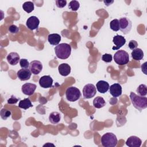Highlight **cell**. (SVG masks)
I'll return each mask as SVG.
<instances>
[{"label": "cell", "mask_w": 147, "mask_h": 147, "mask_svg": "<svg viewBox=\"0 0 147 147\" xmlns=\"http://www.w3.org/2000/svg\"><path fill=\"white\" fill-rule=\"evenodd\" d=\"M119 29L124 34H128L132 27L131 21L126 17H122L119 20Z\"/></svg>", "instance_id": "cell-6"}, {"label": "cell", "mask_w": 147, "mask_h": 147, "mask_svg": "<svg viewBox=\"0 0 147 147\" xmlns=\"http://www.w3.org/2000/svg\"><path fill=\"white\" fill-rule=\"evenodd\" d=\"M80 7L79 2L77 1H71L68 5V7L72 11H76Z\"/></svg>", "instance_id": "cell-27"}, {"label": "cell", "mask_w": 147, "mask_h": 147, "mask_svg": "<svg viewBox=\"0 0 147 147\" xmlns=\"http://www.w3.org/2000/svg\"><path fill=\"white\" fill-rule=\"evenodd\" d=\"M137 46H138V43L135 40H131V41H130L129 42V44H128V47L131 50H133V49L137 48Z\"/></svg>", "instance_id": "cell-33"}, {"label": "cell", "mask_w": 147, "mask_h": 147, "mask_svg": "<svg viewBox=\"0 0 147 147\" xmlns=\"http://www.w3.org/2000/svg\"><path fill=\"white\" fill-rule=\"evenodd\" d=\"M53 79L49 75H44L39 79L40 86L44 88H48L52 87Z\"/></svg>", "instance_id": "cell-9"}, {"label": "cell", "mask_w": 147, "mask_h": 147, "mask_svg": "<svg viewBox=\"0 0 147 147\" xmlns=\"http://www.w3.org/2000/svg\"><path fill=\"white\" fill-rule=\"evenodd\" d=\"M137 92L141 96H145L147 94V87L145 84H141L137 88Z\"/></svg>", "instance_id": "cell-25"}, {"label": "cell", "mask_w": 147, "mask_h": 147, "mask_svg": "<svg viewBox=\"0 0 147 147\" xmlns=\"http://www.w3.org/2000/svg\"><path fill=\"white\" fill-rule=\"evenodd\" d=\"M130 98L133 106L141 111L147 107V98L145 96H141L133 92H130Z\"/></svg>", "instance_id": "cell-1"}, {"label": "cell", "mask_w": 147, "mask_h": 147, "mask_svg": "<svg viewBox=\"0 0 147 147\" xmlns=\"http://www.w3.org/2000/svg\"><path fill=\"white\" fill-rule=\"evenodd\" d=\"M110 28L111 30L115 32H117L119 30V22L118 19H114L112 20L110 23Z\"/></svg>", "instance_id": "cell-26"}, {"label": "cell", "mask_w": 147, "mask_h": 147, "mask_svg": "<svg viewBox=\"0 0 147 147\" xmlns=\"http://www.w3.org/2000/svg\"><path fill=\"white\" fill-rule=\"evenodd\" d=\"M131 55L134 60L140 61L144 57V52L141 49L136 48L133 50L131 53Z\"/></svg>", "instance_id": "cell-20"}, {"label": "cell", "mask_w": 147, "mask_h": 147, "mask_svg": "<svg viewBox=\"0 0 147 147\" xmlns=\"http://www.w3.org/2000/svg\"><path fill=\"white\" fill-rule=\"evenodd\" d=\"M0 115H1V117L2 119L6 120L9 117H10L11 112H10V111L8 110L7 109H2L1 110V112H0Z\"/></svg>", "instance_id": "cell-28"}, {"label": "cell", "mask_w": 147, "mask_h": 147, "mask_svg": "<svg viewBox=\"0 0 147 147\" xmlns=\"http://www.w3.org/2000/svg\"><path fill=\"white\" fill-rule=\"evenodd\" d=\"M112 56L110 54H108V53H105L104 55H102V60L106 62V63H110L112 61Z\"/></svg>", "instance_id": "cell-31"}, {"label": "cell", "mask_w": 147, "mask_h": 147, "mask_svg": "<svg viewBox=\"0 0 147 147\" xmlns=\"http://www.w3.org/2000/svg\"><path fill=\"white\" fill-rule=\"evenodd\" d=\"M93 105L96 109H100L106 105V102L101 96H96L93 100Z\"/></svg>", "instance_id": "cell-22"}, {"label": "cell", "mask_w": 147, "mask_h": 147, "mask_svg": "<svg viewBox=\"0 0 147 147\" xmlns=\"http://www.w3.org/2000/svg\"><path fill=\"white\" fill-rule=\"evenodd\" d=\"M48 41L52 45H57L61 41V36L57 33L50 34L48 36Z\"/></svg>", "instance_id": "cell-19"}, {"label": "cell", "mask_w": 147, "mask_h": 147, "mask_svg": "<svg viewBox=\"0 0 147 147\" xmlns=\"http://www.w3.org/2000/svg\"><path fill=\"white\" fill-rule=\"evenodd\" d=\"M110 94L114 98H117L122 94V87L119 83H114L109 87Z\"/></svg>", "instance_id": "cell-15"}, {"label": "cell", "mask_w": 147, "mask_h": 147, "mask_svg": "<svg viewBox=\"0 0 147 147\" xmlns=\"http://www.w3.org/2000/svg\"><path fill=\"white\" fill-rule=\"evenodd\" d=\"M61 119L60 114L58 112L54 111L51 113L49 116V121L52 124H57L58 123Z\"/></svg>", "instance_id": "cell-21"}, {"label": "cell", "mask_w": 147, "mask_h": 147, "mask_svg": "<svg viewBox=\"0 0 147 147\" xmlns=\"http://www.w3.org/2000/svg\"><path fill=\"white\" fill-rule=\"evenodd\" d=\"M59 74L63 76H67L71 72V67L67 63H62L58 67Z\"/></svg>", "instance_id": "cell-18"}, {"label": "cell", "mask_w": 147, "mask_h": 147, "mask_svg": "<svg viewBox=\"0 0 147 147\" xmlns=\"http://www.w3.org/2000/svg\"><path fill=\"white\" fill-rule=\"evenodd\" d=\"M32 106L33 105L29 98H25L23 100H21L18 104V107L20 108L24 109L25 110H26Z\"/></svg>", "instance_id": "cell-23"}, {"label": "cell", "mask_w": 147, "mask_h": 147, "mask_svg": "<svg viewBox=\"0 0 147 147\" xmlns=\"http://www.w3.org/2000/svg\"><path fill=\"white\" fill-rule=\"evenodd\" d=\"M114 61L118 65H123L129 61V56L127 52L124 50H119L115 53L114 55Z\"/></svg>", "instance_id": "cell-4"}, {"label": "cell", "mask_w": 147, "mask_h": 147, "mask_svg": "<svg viewBox=\"0 0 147 147\" xmlns=\"http://www.w3.org/2000/svg\"><path fill=\"white\" fill-rule=\"evenodd\" d=\"M36 87H37V86L35 84L27 83L22 85L21 90H22V92L25 95L30 96L34 94L36 89Z\"/></svg>", "instance_id": "cell-11"}, {"label": "cell", "mask_w": 147, "mask_h": 147, "mask_svg": "<svg viewBox=\"0 0 147 147\" xmlns=\"http://www.w3.org/2000/svg\"><path fill=\"white\" fill-rule=\"evenodd\" d=\"M109 84L105 80H99L96 83V87L98 91L100 93L104 94L109 89Z\"/></svg>", "instance_id": "cell-17"}, {"label": "cell", "mask_w": 147, "mask_h": 147, "mask_svg": "<svg viewBox=\"0 0 147 147\" xmlns=\"http://www.w3.org/2000/svg\"><path fill=\"white\" fill-rule=\"evenodd\" d=\"M103 2H104V3L106 4V6H109V5H110L111 3H112L114 1H112L111 2H110V1H104Z\"/></svg>", "instance_id": "cell-35"}, {"label": "cell", "mask_w": 147, "mask_h": 147, "mask_svg": "<svg viewBox=\"0 0 147 147\" xmlns=\"http://www.w3.org/2000/svg\"><path fill=\"white\" fill-rule=\"evenodd\" d=\"M96 93V88L92 84H87L83 88V95L85 99H90L94 97Z\"/></svg>", "instance_id": "cell-7"}, {"label": "cell", "mask_w": 147, "mask_h": 147, "mask_svg": "<svg viewBox=\"0 0 147 147\" xmlns=\"http://www.w3.org/2000/svg\"><path fill=\"white\" fill-rule=\"evenodd\" d=\"M30 63L26 59H22L20 60V65L22 68H28L29 67Z\"/></svg>", "instance_id": "cell-29"}, {"label": "cell", "mask_w": 147, "mask_h": 147, "mask_svg": "<svg viewBox=\"0 0 147 147\" xmlns=\"http://www.w3.org/2000/svg\"><path fill=\"white\" fill-rule=\"evenodd\" d=\"M19 98H17L16 96L12 95L9 99L7 100L8 104H16L18 101Z\"/></svg>", "instance_id": "cell-34"}, {"label": "cell", "mask_w": 147, "mask_h": 147, "mask_svg": "<svg viewBox=\"0 0 147 147\" xmlns=\"http://www.w3.org/2000/svg\"><path fill=\"white\" fill-rule=\"evenodd\" d=\"M56 6L59 8H63L67 4V1L65 0H57L56 1Z\"/></svg>", "instance_id": "cell-32"}, {"label": "cell", "mask_w": 147, "mask_h": 147, "mask_svg": "<svg viewBox=\"0 0 147 147\" xmlns=\"http://www.w3.org/2000/svg\"><path fill=\"white\" fill-rule=\"evenodd\" d=\"M102 145L105 147H114L117 145L118 140L116 136L112 133H107L101 138Z\"/></svg>", "instance_id": "cell-3"}, {"label": "cell", "mask_w": 147, "mask_h": 147, "mask_svg": "<svg viewBox=\"0 0 147 147\" xmlns=\"http://www.w3.org/2000/svg\"><path fill=\"white\" fill-rule=\"evenodd\" d=\"M31 75L32 72L28 68H22L17 72L18 78L21 81L29 80L31 76Z\"/></svg>", "instance_id": "cell-14"}, {"label": "cell", "mask_w": 147, "mask_h": 147, "mask_svg": "<svg viewBox=\"0 0 147 147\" xmlns=\"http://www.w3.org/2000/svg\"><path fill=\"white\" fill-rule=\"evenodd\" d=\"M22 8L24 11L30 13L34 10V3L30 1H27L22 5Z\"/></svg>", "instance_id": "cell-24"}, {"label": "cell", "mask_w": 147, "mask_h": 147, "mask_svg": "<svg viewBox=\"0 0 147 147\" xmlns=\"http://www.w3.org/2000/svg\"><path fill=\"white\" fill-rule=\"evenodd\" d=\"M8 30L11 34H16L19 32L20 29L16 25H11L9 26V27L8 28Z\"/></svg>", "instance_id": "cell-30"}, {"label": "cell", "mask_w": 147, "mask_h": 147, "mask_svg": "<svg viewBox=\"0 0 147 147\" xmlns=\"http://www.w3.org/2000/svg\"><path fill=\"white\" fill-rule=\"evenodd\" d=\"M55 52L56 56L60 59L68 58L71 53V47L67 43H61L55 48Z\"/></svg>", "instance_id": "cell-2"}, {"label": "cell", "mask_w": 147, "mask_h": 147, "mask_svg": "<svg viewBox=\"0 0 147 147\" xmlns=\"http://www.w3.org/2000/svg\"><path fill=\"white\" fill-rule=\"evenodd\" d=\"M29 70L34 75L39 74L42 69V63L38 60H33L30 63Z\"/></svg>", "instance_id": "cell-8"}, {"label": "cell", "mask_w": 147, "mask_h": 147, "mask_svg": "<svg viewBox=\"0 0 147 147\" xmlns=\"http://www.w3.org/2000/svg\"><path fill=\"white\" fill-rule=\"evenodd\" d=\"M113 42L115 45L112 48L113 50H118L125 44L126 39L122 36L117 34L114 36Z\"/></svg>", "instance_id": "cell-12"}, {"label": "cell", "mask_w": 147, "mask_h": 147, "mask_svg": "<svg viewBox=\"0 0 147 147\" xmlns=\"http://www.w3.org/2000/svg\"><path fill=\"white\" fill-rule=\"evenodd\" d=\"M66 98L68 101L75 102L78 100L81 96L80 90L75 87H69L65 91Z\"/></svg>", "instance_id": "cell-5"}, {"label": "cell", "mask_w": 147, "mask_h": 147, "mask_svg": "<svg viewBox=\"0 0 147 147\" xmlns=\"http://www.w3.org/2000/svg\"><path fill=\"white\" fill-rule=\"evenodd\" d=\"M7 60L8 63L11 65H15L17 64L20 60V55L17 52H10L7 56Z\"/></svg>", "instance_id": "cell-16"}, {"label": "cell", "mask_w": 147, "mask_h": 147, "mask_svg": "<svg viewBox=\"0 0 147 147\" xmlns=\"http://www.w3.org/2000/svg\"><path fill=\"white\" fill-rule=\"evenodd\" d=\"M141 144V140L135 136L129 137L126 141V145L129 147H140Z\"/></svg>", "instance_id": "cell-13"}, {"label": "cell", "mask_w": 147, "mask_h": 147, "mask_svg": "<svg viewBox=\"0 0 147 147\" xmlns=\"http://www.w3.org/2000/svg\"><path fill=\"white\" fill-rule=\"evenodd\" d=\"M40 20L37 17L31 16L29 18H28L26 22V25L29 29L33 30L38 28Z\"/></svg>", "instance_id": "cell-10"}]
</instances>
